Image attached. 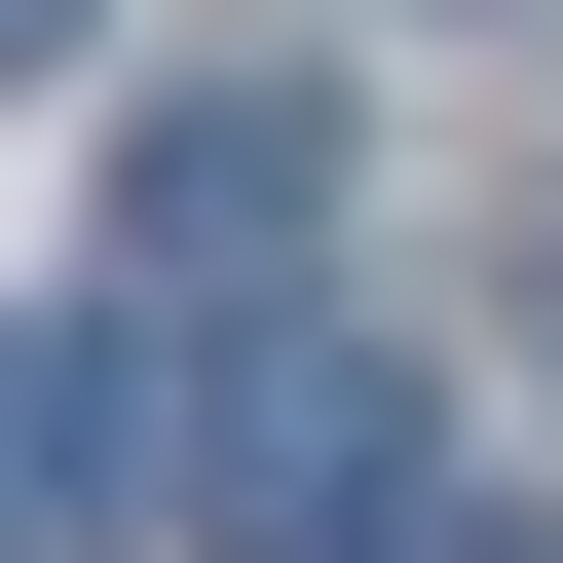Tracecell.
<instances>
[{"label": "cell", "instance_id": "1", "mask_svg": "<svg viewBox=\"0 0 563 563\" xmlns=\"http://www.w3.org/2000/svg\"><path fill=\"white\" fill-rule=\"evenodd\" d=\"M413 488H451V413H413V339H339V301H263V339H188V563H413Z\"/></svg>", "mask_w": 563, "mask_h": 563}, {"label": "cell", "instance_id": "2", "mask_svg": "<svg viewBox=\"0 0 563 563\" xmlns=\"http://www.w3.org/2000/svg\"><path fill=\"white\" fill-rule=\"evenodd\" d=\"M113 225H151L188 339H263V301H301V225H339V76H188V113L113 151Z\"/></svg>", "mask_w": 563, "mask_h": 563}, {"label": "cell", "instance_id": "3", "mask_svg": "<svg viewBox=\"0 0 563 563\" xmlns=\"http://www.w3.org/2000/svg\"><path fill=\"white\" fill-rule=\"evenodd\" d=\"M151 488H188V376H151V339H76V301H38V339H0V563H113V526H151Z\"/></svg>", "mask_w": 563, "mask_h": 563}, {"label": "cell", "instance_id": "4", "mask_svg": "<svg viewBox=\"0 0 563 563\" xmlns=\"http://www.w3.org/2000/svg\"><path fill=\"white\" fill-rule=\"evenodd\" d=\"M76 38H113V0H0V76H76Z\"/></svg>", "mask_w": 563, "mask_h": 563}, {"label": "cell", "instance_id": "5", "mask_svg": "<svg viewBox=\"0 0 563 563\" xmlns=\"http://www.w3.org/2000/svg\"><path fill=\"white\" fill-rule=\"evenodd\" d=\"M526 339H563V263H526Z\"/></svg>", "mask_w": 563, "mask_h": 563}]
</instances>
